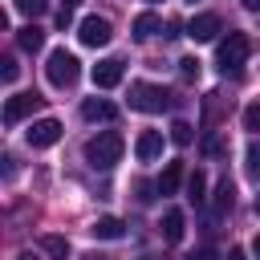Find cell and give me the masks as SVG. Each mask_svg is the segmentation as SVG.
Wrapping results in <instances>:
<instances>
[{
  "instance_id": "obj_1",
  "label": "cell",
  "mask_w": 260,
  "mask_h": 260,
  "mask_svg": "<svg viewBox=\"0 0 260 260\" xmlns=\"http://www.w3.org/2000/svg\"><path fill=\"white\" fill-rule=\"evenodd\" d=\"M122 150H126L122 134H118V130H102V134H93V138L85 142V162L98 167V171H110V167L122 158Z\"/></svg>"
},
{
  "instance_id": "obj_2",
  "label": "cell",
  "mask_w": 260,
  "mask_h": 260,
  "mask_svg": "<svg viewBox=\"0 0 260 260\" xmlns=\"http://www.w3.org/2000/svg\"><path fill=\"white\" fill-rule=\"evenodd\" d=\"M248 53H252L248 32H228V37L219 41L215 61H219V69H223V73H240V69H244V61H248Z\"/></svg>"
},
{
  "instance_id": "obj_3",
  "label": "cell",
  "mask_w": 260,
  "mask_h": 260,
  "mask_svg": "<svg viewBox=\"0 0 260 260\" xmlns=\"http://www.w3.org/2000/svg\"><path fill=\"white\" fill-rule=\"evenodd\" d=\"M45 73H49V85H57V89H69V85L81 77V61H77L69 49H53V53H49V65H45Z\"/></svg>"
},
{
  "instance_id": "obj_4",
  "label": "cell",
  "mask_w": 260,
  "mask_h": 260,
  "mask_svg": "<svg viewBox=\"0 0 260 260\" xmlns=\"http://www.w3.org/2000/svg\"><path fill=\"white\" fill-rule=\"evenodd\" d=\"M130 106L142 114H162L171 106V93L162 85H150V81H130Z\"/></svg>"
},
{
  "instance_id": "obj_5",
  "label": "cell",
  "mask_w": 260,
  "mask_h": 260,
  "mask_svg": "<svg viewBox=\"0 0 260 260\" xmlns=\"http://www.w3.org/2000/svg\"><path fill=\"white\" fill-rule=\"evenodd\" d=\"M110 37H114V28H110L106 16H85V20L77 24V41H81L85 49H102V45H110Z\"/></svg>"
},
{
  "instance_id": "obj_6",
  "label": "cell",
  "mask_w": 260,
  "mask_h": 260,
  "mask_svg": "<svg viewBox=\"0 0 260 260\" xmlns=\"http://www.w3.org/2000/svg\"><path fill=\"white\" fill-rule=\"evenodd\" d=\"M41 93H12L8 102H4V126H16L20 118H28L32 110H41Z\"/></svg>"
},
{
  "instance_id": "obj_7",
  "label": "cell",
  "mask_w": 260,
  "mask_h": 260,
  "mask_svg": "<svg viewBox=\"0 0 260 260\" xmlns=\"http://www.w3.org/2000/svg\"><path fill=\"white\" fill-rule=\"evenodd\" d=\"M24 138H28V146H32V150H45V146H53V142L61 138V122H57V118H41V122H32V126H28V134H24Z\"/></svg>"
},
{
  "instance_id": "obj_8",
  "label": "cell",
  "mask_w": 260,
  "mask_h": 260,
  "mask_svg": "<svg viewBox=\"0 0 260 260\" xmlns=\"http://www.w3.org/2000/svg\"><path fill=\"white\" fill-rule=\"evenodd\" d=\"M187 37H191L195 45H203V41H215V37H219V16H215V12H199V16L187 24Z\"/></svg>"
},
{
  "instance_id": "obj_9",
  "label": "cell",
  "mask_w": 260,
  "mask_h": 260,
  "mask_svg": "<svg viewBox=\"0 0 260 260\" xmlns=\"http://www.w3.org/2000/svg\"><path fill=\"white\" fill-rule=\"evenodd\" d=\"M134 154H138V162H154L162 154V130H142L134 138Z\"/></svg>"
},
{
  "instance_id": "obj_10",
  "label": "cell",
  "mask_w": 260,
  "mask_h": 260,
  "mask_svg": "<svg viewBox=\"0 0 260 260\" xmlns=\"http://www.w3.org/2000/svg\"><path fill=\"white\" fill-rule=\"evenodd\" d=\"M118 81H122V61L118 57H106V61L93 65V85L98 89H114Z\"/></svg>"
},
{
  "instance_id": "obj_11",
  "label": "cell",
  "mask_w": 260,
  "mask_h": 260,
  "mask_svg": "<svg viewBox=\"0 0 260 260\" xmlns=\"http://www.w3.org/2000/svg\"><path fill=\"white\" fill-rule=\"evenodd\" d=\"M81 118L85 122H114L118 118V106L106 102V98H85L81 102Z\"/></svg>"
},
{
  "instance_id": "obj_12",
  "label": "cell",
  "mask_w": 260,
  "mask_h": 260,
  "mask_svg": "<svg viewBox=\"0 0 260 260\" xmlns=\"http://www.w3.org/2000/svg\"><path fill=\"white\" fill-rule=\"evenodd\" d=\"M93 240H122L126 236V223L118 219V215H102V219H93Z\"/></svg>"
},
{
  "instance_id": "obj_13",
  "label": "cell",
  "mask_w": 260,
  "mask_h": 260,
  "mask_svg": "<svg viewBox=\"0 0 260 260\" xmlns=\"http://www.w3.org/2000/svg\"><path fill=\"white\" fill-rule=\"evenodd\" d=\"M179 183H183V162H167L154 187H158V195H175V191H179Z\"/></svg>"
},
{
  "instance_id": "obj_14",
  "label": "cell",
  "mask_w": 260,
  "mask_h": 260,
  "mask_svg": "<svg viewBox=\"0 0 260 260\" xmlns=\"http://www.w3.org/2000/svg\"><path fill=\"white\" fill-rule=\"evenodd\" d=\"M183 228H187L183 211H179V207H171V211L162 215V240H167V244H179V240H183Z\"/></svg>"
},
{
  "instance_id": "obj_15",
  "label": "cell",
  "mask_w": 260,
  "mask_h": 260,
  "mask_svg": "<svg viewBox=\"0 0 260 260\" xmlns=\"http://www.w3.org/2000/svg\"><path fill=\"white\" fill-rule=\"evenodd\" d=\"M158 28H162V20H158L154 12H138V16H134V37H138V41H150Z\"/></svg>"
},
{
  "instance_id": "obj_16",
  "label": "cell",
  "mask_w": 260,
  "mask_h": 260,
  "mask_svg": "<svg viewBox=\"0 0 260 260\" xmlns=\"http://www.w3.org/2000/svg\"><path fill=\"white\" fill-rule=\"evenodd\" d=\"M16 45H20L24 53H37V49L45 45V32H41L37 24H24V28H16Z\"/></svg>"
},
{
  "instance_id": "obj_17",
  "label": "cell",
  "mask_w": 260,
  "mask_h": 260,
  "mask_svg": "<svg viewBox=\"0 0 260 260\" xmlns=\"http://www.w3.org/2000/svg\"><path fill=\"white\" fill-rule=\"evenodd\" d=\"M187 199H191V203H195V207H199V203H203V199H207V175H203V171H199V167H195V171H191V175H187Z\"/></svg>"
},
{
  "instance_id": "obj_18",
  "label": "cell",
  "mask_w": 260,
  "mask_h": 260,
  "mask_svg": "<svg viewBox=\"0 0 260 260\" xmlns=\"http://www.w3.org/2000/svg\"><path fill=\"white\" fill-rule=\"evenodd\" d=\"M41 252H49L53 260H69V240L65 236H41Z\"/></svg>"
},
{
  "instance_id": "obj_19",
  "label": "cell",
  "mask_w": 260,
  "mask_h": 260,
  "mask_svg": "<svg viewBox=\"0 0 260 260\" xmlns=\"http://www.w3.org/2000/svg\"><path fill=\"white\" fill-rule=\"evenodd\" d=\"M232 203H236V191H232L228 179H219V187H215V211L223 215V211H232Z\"/></svg>"
},
{
  "instance_id": "obj_20",
  "label": "cell",
  "mask_w": 260,
  "mask_h": 260,
  "mask_svg": "<svg viewBox=\"0 0 260 260\" xmlns=\"http://www.w3.org/2000/svg\"><path fill=\"white\" fill-rule=\"evenodd\" d=\"M171 142H175V146H191V142H195V130H191L187 122H175V126H171Z\"/></svg>"
},
{
  "instance_id": "obj_21",
  "label": "cell",
  "mask_w": 260,
  "mask_h": 260,
  "mask_svg": "<svg viewBox=\"0 0 260 260\" xmlns=\"http://www.w3.org/2000/svg\"><path fill=\"white\" fill-rule=\"evenodd\" d=\"M16 4V12H24V16H45L49 12V0H12Z\"/></svg>"
},
{
  "instance_id": "obj_22",
  "label": "cell",
  "mask_w": 260,
  "mask_h": 260,
  "mask_svg": "<svg viewBox=\"0 0 260 260\" xmlns=\"http://www.w3.org/2000/svg\"><path fill=\"white\" fill-rule=\"evenodd\" d=\"M244 130H252V134H260V102H252V106L244 110Z\"/></svg>"
},
{
  "instance_id": "obj_23",
  "label": "cell",
  "mask_w": 260,
  "mask_h": 260,
  "mask_svg": "<svg viewBox=\"0 0 260 260\" xmlns=\"http://www.w3.org/2000/svg\"><path fill=\"white\" fill-rule=\"evenodd\" d=\"M179 73H183V81H195L199 77V57H183L179 61Z\"/></svg>"
},
{
  "instance_id": "obj_24",
  "label": "cell",
  "mask_w": 260,
  "mask_h": 260,
  "mask_svg": "<svg viewBox=\"0 0 260 260\" xmlns=\"http://www.w3.org/2000/svg\"><path fill=\"white\" fill-rule=\"evenodd\" d=\"M0 77H4V81H16V77H20V65H16V57H4V61H0Z\"/></svg>"
},
{
  "instance_id": "obj_25",
  "label": "cell",
  "mask_w": 260,
  "mask_h": 260,
  "mask_svg": "<svg viewBox=\"0 0 260 260\" xmlns=\"http://www.w3.org/2000/svg\"><path fill=\"white\" fill-rule=\"evenodd\" d=\"M248 175L260 179V146H248Z\"/></svg>"
},
{
  "instance_id": "obj_26",
  "label": "cell",
  "mask_w": 260,
  "mask_h": 260,
  "mask_svg": "<svg viewBox=\"0 0 260 260\" xmlns=\"http://www.w3.org/2000/svg\"><path fill=\"white\" fill-rule=\"evenodd\" d=\"M69 24H73V8H61L57 12V28H69Z\"/></svg>"
},
{
  "instance_id": "obj_27",
  "label": "cell",
  "mask_w": 260,
  "mask_h": 260,
  "mask_svg": "<svg viewBox=\"0 0 260 260\" xmlns=\"http://www.w3.org/2000/svg\"><path fill=\"white\" fill-rule=\"evenodd\" d=\"M187 260H215V252H211V248H203V252H191Z\"/></svg>"
},
{
  "instance_id": "obj_28",
  "label": "cell",
  "mask_w": 260,
  "mask_h": 260,
  "mask_svg": "<svg viewBox=\"0 0 260 260\" xmlns=\"http://www.w3.org/2000/svg\"><path fill=\"white\" fill-rule=\"evenodd\" d=\"M228 260H248V252H244V248H232V252H228Z\"/></svg>"
},
{
  "instance_id": "obj_29",
  "label": "cell",
  "mask_w": 260,
  "mask_h": 260,
  "mask_svg": "<svg viewBox=\"0 0 260 260\" xmlns=\"http://www.w3.org/2000/svg\"><path fill=\"white\" fill-rule=\"evenodd\" d=\"M240 4H244L248 12H260V0H240Z\"/></svg>"
},
{
  "instance_id": "obj_30",
  "label": "cell",
  "mask_w": 260,
  "mask_h": 260,
  "mask_svg": "<svg viewBox=\"0 0 260 260\" xmlns=\"http://www.w3.org/2000/svg\"><path fill=\"white\" fill-rule=\"evenodd\" d=\"M81 260H110V256H102V252H89V256H81Z\"/></svg>"
},
{
  "instance_id": "obj_31",
  "label": "cell",
  "mask_w": 260,
  "mask_h": 260,
  "mask_svg": "<svg viewBox=\"0 0 260 260\" xmlns=\"http://www.w3.org/2000/svg\"><path fill=\"white\" fill-rule=\"evenodd\" d=\"M252 256H256V260H260V236H256V240H252Z\"/></svg>"
},
{
  "instance_id": "obj_32",
  "label": "cell",
  "mask_w": 260,
  "mask_h": 260,
  "mask_svg": "<svg viewBox=\"0 0 260 260\" xmlns=\"http://www.w3.org/2000/svg\"><path fill=\"white\" fill-rule=\"evenodd\" d=\"M73 4H81V0H61V8H73Z\"/></svg>"
},
{
  "instance_id": "obj_33",
  "label": "cell",
  "mask_w": 260,
  "mask_h": 260,
  "mask_svg": "<svg viewBox=\"0 0 260 260\" xmlns=\"http://www.w3.org/2000/svg\"><path fill=\"white\" fill-rule=\"evenodd\" d=\"M16 260H37V256H32V252H20V256H16Z\"/></svg>"
},
{
  "instance_id": "obj_34",
  "label": "cell",
  "mask_w": 260,
  "mask_h": 260,
  "mask_svg": "<svg viewBox=\"0 0 260 260\" xmlns=\"http://www.w3.org/2000/svg\"><path fill=\"white\" fill-rule=\"evenodd\" d=\"M256 211H260V195H256Z\"/></svg>"
}]
</instances>
